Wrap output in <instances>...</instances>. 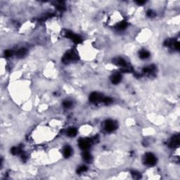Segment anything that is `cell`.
I'll return each mask as SVG.
<instances>
[{
	"label": "cell",
	"instance_id": "obj_1",
	"mask_svg": "<svg viewBox=\"0 0 180 180\" xmlns=\"http://www.w3.org/2000/svg\"><path fill=\"white\" fill-rule=\"evenodd\" d=\"M146 162L149 165H153L156 162V158L152 154H147L146 156Z\"/></svg>",
	"mask_w": 180,
	"mask_h": 180
}]
</instances>
